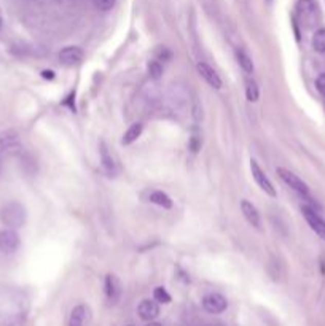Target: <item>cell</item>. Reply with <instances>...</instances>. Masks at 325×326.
Returning a JSON list of instances; mask_svg holds the SVG:
<instances>
[{"label":"cell","instance_id":"1","mask_svg":"<svg viewBox=\"0 0 325 326\" xmlns=\"http://www.w3.org/2000/svg\"><path fill=\"white\" fill-rule=\"evenodd\" d=\"M0 220L11 229H18L26 223V208L20 202H8L0 210Z\"/></svg>","mask_w":325,"mask_h":326},{"label":"cell","instance_id":"2","mask_svg":"<svg viewBox=\"0 0 325 326\" xmlns=\"http://www.w3.org/2000/svg\"><path fill=\"white\" fill-rule=\"evenodd\" d=\"M21 150V139L14 129H7L0 132V156H11Z\"/></svg>","mask_w":325,"mask_h":326},{"label":"cell","instance_id":"3","mask_svg":"<svg viewBox=\"0 0 325 326\" xmlns=\"http://www.w3.org/2000/svg\"><path fill=\"white\" fill-rule=\"evenodd\" d=\"M278 175L281 177V180L285 185H288L292 189L297 191L300 196H304V198L310 196V188H308V185L301 180L298 175H295L294 172H290L288 169H284V167H278Z\"/></svg>","mask_w":325,"mask_h":326},{"label":"cell","instance_id":"4","mask_svg":"<svg viewBox=\"0 0 325 326\" xmlns=\"http://www.w3.org/2000/svg\"><path fill=\"white\" fill-rule=\"evenodd\" d=\"M203 307L204 311L209 314H222L226 311V307H228V301H226L225 296H222L220 293H209L203 298Z\"/></svg>","mask_w":325,"mask_h":326},{"label":"cell","instance_id":"5","mask_svg":"<svg viewBox=\"0 0 325 326\" xmlns=\"http://www.w3.org/2000/svg\"><path fill=\"white\" fill-rule=\"evenodd\" d=\"M250 172H252V177H254V180L257 182V185L262 188L268 196L276 198V189H274L273 183L269 182V178L266 177L263 169L258 166V162L255 159H250Z\"/></svg>","mask_w":325,"mask_h":326},{"label":"cell","instance_id":"6","mask_svg":"<svg viewBox=\"0 0 325 326\" xmlns=\"http://www.w3.org/2000/svg\"><path fill=\"white\" fill-rule=\"evenodd\" d=\"M297 14L301 23L306 26H311L317 18V5L314 0H298L297 4Z\"/></svg>","mask_w":325,"mask_h":326},{"label":"cell","instance_id":"7","mask_svg":"<svg viewBox=\"0 0 325 326\" xmlns=\"http://www.w3.org/2000/svg\"><path fill=\"white\" fill-rule=\"evenodd\" d=\"M20 243H21V239H20L18 233L11 229V227L0 233V252L2 253H5V255L14 253L20 248Z\"/></svg>","mask_w":325,"mask_h":326},{"label":"cell","instance_id":"8","mask_svg":"<svg viewBox=\"0 0 325 326\" xmlns=\"http://www.w3.org/2000/svg\"><path fill=\"white\" fill-rule=\"evenodd\" d=\"M83 56H85V53L80 46H66V48H62L58 54L61 64L69 65V67L80 64L81 61H83Z\"/></svg>","mask_w":325,"mask_h":326},{"label":"cell","instance_id":"9","mask_svg":"<svg viewBox=\"0 0 325 326\" xmlns=\"http://www.w3.org/2000/svg\"><path fill=\"white\" fill-rule=\"evenodd\" d=\"M301 212H303V217L306 218L308 224L311 226V229L325 240V221L316 214V212L311 208V207H308V205H303L301 207Z\"/></svg>","mask_w":325,"mask_h":326},{"label":"cell","instance_id":"10","mask_svg":"<svg viewBox=\"0 0 325 326\" xmlns=\"http://www.w3.org/2000/svg\"><path fill=\"white\" fill-rule=\"evenodd\" d=\"M139 317L145 321H153L159 315V305L155 299H143L137 307Z\"/></svg>","mask_w":325,"mask_h":326},{"label":"cell","instance_id":"11","mask_svg":"<svg viewBox=\"0 0 325 326\" xmlns=\"http://www.w3.org/2000/svg\"><path fill=\"white\" fill-rule=\"evenodd\" d=\"M105 295H107V299L115 304L118 299H120V295H121V283L118 280L117 275L113 274H109L105 277Z\"/></svg>","mask_w":325,"mask_h":326},{"label":"cell","instance_id":"12","mask_svg":"<svg viewBox=\"0 0 325 326\" xmlns=\"http://www.w3.org/2000/svg\"><path fill=\"white\" fill-rule=\"evenodd\" d=\"M196 69H198V73L207 81V85H210L214 89H220L222 88V80H220V76L217 75V72L210 67L209 64H206V62H200L198 65H196Z\"/></svg>","mask_w":325,"mask_h":326},{"label":"cell","instance_id":"13","mask_svg":"<svg viewBox=\"0 0 325 326\" xmlns=\"http://www.w3.org/2000/svg\"><path fill=\"white\" fill-rule=\"evenodd\" d=\"M241 212H242L244 218L247 220V223H249L250 226H254L255 229H260V226H262V218H260L258 210H257V207H255L252 202H249V201L244 199V201L241 202Z\"/></svg>","mask_w":325,"mask_h":326},{"label":"cell","instance_id":"14","mask_svg":"<svg viewBox=\"0 0 325 326\" xmlns=\"http://www.w3.org/2000/svg\"><path fill=\"white\" fill-rule=\"evenodd\" d=\"M101 159H102V166H104L105 172L110 177L115 175L117 174V162H115V159H113V156L110 155L107 145L104 142L101 143Z\"/></svg>","mask_w":325,"mask_h":326},{"label":"cell","instance_id":"15","mask_svg":"<svg viewBox=\"0 0 325 326\" xmlns=\"http://www.w3.org/2000/svg\"><path fill=\"white\" fill-rule=\"evenodd\" d=\"M142 130H143V124L142 123H134L128 127V130L123 134V139H121V143L123 145H131L133 142H136L140 134H142Z\"/></svg>","mask_w":325,"mask_h":326},{"label":"cell","instance_id":"16","mask_svg":"<svg viewBox=\"0 0 325 326\" xmlns=\"http://www.w3.org/2000/svg\"><path fill=\"white\" fill-rule=\"evenodd\" d=\"M86 315H88V307L86 305H77L70 314L69 326H85Z\"/></svg>","mask_w":325,"mask_h":326},{"label":"cell","instance_id":"17","mask_svg":"<svg viewBox=\"0 0 325 326\" xmlns=\"http://www.w3.org/2000/svg\"><path fill=\"white\" fill-rule=\"evenodd\" d=\"M149 201L156 204V205H159V207H162V208H171L172 207V199L169 198L166 193L158 191V189L149 193Z\"/></svg>","mask_w":325,"mask_h":326},{"label":"cell","instance_id":"18","mask_svg":"<svg viewBox=\"0 0 325 326\" xmlns=\"http://www.w3.org/2000/svg\"><path fill=\"white\" fill-rule=\"evenodd\" d=\"M236 57H238V62L241 65V69L246 72V73H254V62H252V57L244 51V50H238L236 51Z\"/></svg>","mask_w":325,"mask_h":326},{"label":"cell","instance_id":"19","mask_svg":"<svg viewBox=\"0 0 325 326\" xmlns=\"http://www.w3.org/2000/svg\"><path fill=\"white\" fill-rule=\"evenodd\" d=\"M246 95H247V101L249 102H257L258 97H260V89H258V85L257 81L249 78L247 83H246Z\"/></svg>","mask_w":325,"mask_h":326},{"label":"cell","instance_id":"20","mask_svg":"<svg viewBox=\"0 0 325 326\" xmlns=\"http://www.w3.org/2000/svg\"><path fill=\"white\" fill-rule=\"evenodd\" d=\"M313 48L317 53H325V29H319L313 37Z\"/></svg>","mask_w":325,"mask_h":326},{"label":"cell","instance_id":"21","mask_svg":"<svg viewBox=\"0 0 325 326\" xmlns=\"http://www.w3.org/2000/svg\"><path fill=\"white\" fill-rule=\"evenodd\" d=\"M153 298H155V301L159 302V304H169V302H171V295L166 291V288H162V286L155 288V291H153Z\"/></svg>","mask_w":325,"mask_h":326},{"label":"cell","instance_id":"22","mask_svg":"<svg viewBox=\"0 0 325 326\" xmlns=\"http://www.w3.org/2000/svg\"><path fill=\"white\" fill-rule=\"evenodd\" d=\"M149 75L153 80H159L161 78V75H162V65L159 64V61H152L149 64Z\"/></svg>","mask_w":325,"mask_h":326},{"label":"cell","instance_id":"23","mask_svg":"<svg viewBox=\"0 0 325 326\" xmlns=\"http://www.w3.org/2000/svg\"><path fill=\"white\" fill-rule=\"evenodd\" d=\"M115 2H117V0H94V5L99 11H109V10L113 8Z\"/></svg>","mask_w":325,"mask_h":326},{"label":"cell","instance_id":"24","mask_svg":"<svg viewBox=\"0 0 325 326\" xmlns=\"http://www.w3.org/2000/svg\"><path fill=\"white\" fill-rule=\"evenodd\" d=\"M316 86H317V91H319L322 95H325V73H322V75L317 76V80H316Z\"/></svg>","mask_w":325,"mask_h":326},{"label":"cell","instance_id":"25","mask_svg":"<svg viewBox=\"0 0 325 326\" xmlns=\"http://www.w3.org/2000/svg\"><path fill=\"white\" fill-rule=\"evenodd\" d=\"M42 76H43V78H50V80H51V78H55V73H53L51 70H43V72H42Z\"/></svg>","mask_w":325,"mask_h":326},{"label":"cell","instance_id":"26","mask_svg":"<svg viewBox=\"0 0 325 326\" xmlns=\"http://www.w3.org/2000/svg\"><path fill=\"white\" fill-rule=\"evenodd\" d=\"M147 326H161V324H159V323H156V321H150Z\"/></svg>","mask_w":325,"mask_h":326},{"label":"cell","instance_id":"27","mask_svg":"<svg viewBox=\"0 0 325 326\" xmlns=\"http://www.w3.org/2000/svg\"><path fill=\"white\" fill-rule=\"evenodd\" d=\"M0 170H2V156H0Z\"/></svg>","mask_w":325,"mask_h":326},{"label":"cell","instance_id":"28","mask_svg":"<svg viewBox=\"0 0 325 326\" xmlns=\"http://www.w3.org/2000/svg\"><path fill=\"white\" fill-rule=\"evenodd\" d=\"M0 29H2V18H0Z\"/></svg>","mask_w":325,"mask_h":326},{"label":"cell","instance_id":"29","mask_svg":"<svg viewBox=\"0 0 325 326\" xmlns=\"http://www.w3.org/2000/svg\"><path fill=\"white\" fill-rule=\"evenodd\" d=\"M126 326H134V324H126Z\"/></svg>","mask_w":325,"mask_h":326}]
</instances>
